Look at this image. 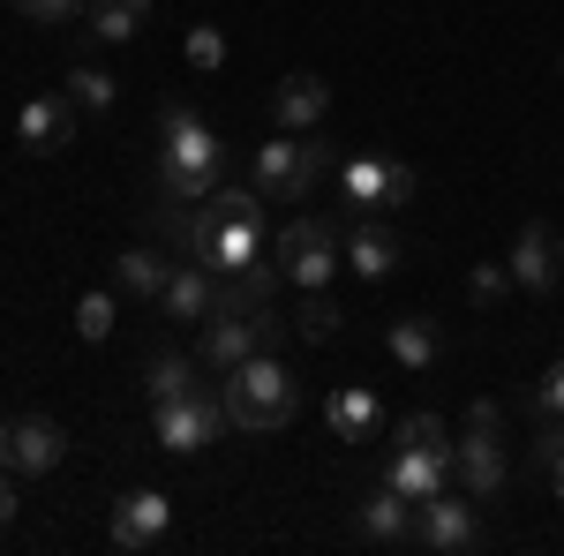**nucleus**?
<instances>
[{
    "label": "nucleus",
    "mask_w": 564,
    "mask_h": 556,
    "mask_svg": "<svg viewBox=\"0 0 564 556\" xmlns=\"http://www.w3.org/2000/svg\"><path fill=\"white\" fill-rule=\"evenodd\" d=\"M226 173V151L218 135L188 113V98H166L159 106V196L166 204H204Z\"/></svg>",
    "instance_id": "f257e3e1"
},
{
    "label": "nucleus",
    "mask_w": 564,
    "mask_h": 556,
    "mask_svg": "<svg viewBox=\"0 0 564 556\" xmlns=\"http://www.w3.org/2000/svg\"><path fill=\"white\" fill-rule=\"evenodd\" d=\"M294 406H302V391H294V377L279 369V353H249L241 369H226V422L234 428H249V436L286 428Z\"/></svg>",
    "instance_id": "f03ea898"
},
{
    "label": "nucleus",
    "mask_w": 564,
    "mask_h": 556,
    "mask_svg": "<svg viewBox=\"0 0 564 556\" xmlns=\"http://www.w3.org/2000/svg\"><path fill=\"white\" fill-rule=\"evenodd\" d=\"M316 181H324V143H308V135H271L257 143V188L263 196H279V204H302L316 196Z\"/></svg>",
    "instance_id": "7ed1b4c3"
},
{
    "label": "nucleus",
    "mask_w": 564,
    "mask_h": 556,
    "mask_svg": "<svg viewBox=\"0 0 564 556\" xmlns=\"http://www.w3.org/2000/svg\"><path fill=\"white\" fill-rule=\"evenodd\" d=\"M271 257L286 263V279H294L302 294H316V286H332V271H339V257H347V241H339L332 218H294V226L279 233Z\"/></svg>",
    "instance_id": "20e7f679"
},
{
    "label": "nucleus",
    "mask_w": 564,
    "mask_h": 556,
    "mask_svg": "<svg viewBox=\"0 0 564 556\" xmlns=\"http://www.w3.org/2000/svg\"><path fill=\"white\" fill-rule=\"evenodd\" d=\"M218 428L226 422V391H188V399H174V406H151V436H159V451H204V444H218Z\"/></svg>",
    "instance_id": "39448f33"
},
{
    "label": "nucleus",
    "mask_w": 564,
    "mask_h": 556,
    "mask_svg": "<svg viewBox=\"0 0 564 556\" xmlns=\"http://www.w3.org/2000/svg\"><path fill=\"white\" fill-rule=\"evenodd\" d=\"M68 459V436H61V422H45V414H8L0 422V467L8 473H53Z\"/></svg>",
    "instance_id": "423d86ee"
},
{
    "label": "nucleus",
    "mask_w": 564,
    "mask_h": 556,
    "mask_svg": "<svg viewBox=\"0 0 564 556\" xmlns=\"http://www.w3.org/2000/svg\"><path fill=\"white\" fill-rule=\"evenodd\" d=\"M414 542H422V549H444V556L481 549V512H475V497H444V489H436L430 504H414Z\"/></svg>",
    "instance_id": "0eeeda50"
},
{
    "label": "nucleus",
    "mask_w": 564,
    "mask_h": 556,
    "mask_svg": "<svg viewBox=\"0 0 564 556\" xmlns=\"http://www.w3.org/2000/svg\"><path fill=\"white\" fill-rule=\"evenodd\" d=\"M452 481H459L475 504H489V497L505 489V428H467V436L452 444Z\"/></svg>",
    "instance_id": "6e6552de"
},
{
    "label": "nucleus",
    "mask_w": 564,
    "mask_h": 556,
    "mask_svg": "<svg viewBox=\"0 0 564 556\" xmlns=\"http://www.w3.org/2000/svg\"><path fill=\"white\" fill-rule=\"evenodd\" d=\"M166 526H174V504H166L159 489H135V497H121V504H113L106 542L135 556V549H151V542H166Z\"/></svg>",
    "instance_id": "1a4fd4ad"
},
{
    "label": "nucleus",
    "mask_w": 564,
    "mask_h": 556,
    "mask_svg": "<svg viewBox=\"0 0 564 556\" xmlns=\"http://www.w3.org/2000/svg\"><path fill=\"white\" fill-rule=\"evenodd\" d=\"M249 353H263V339H257V308L241 316V308H212L204 316V369H241Z\"/></svg>",
    "instance_id": "9d476101"
},
{
    "label": "nucleus",
    "mask_w": 564,
    "mask_h": 556,
    "mask_svg": "<svg viewBox=\"0 0 564 556\" xmlns=\"http://www.w3.org/2000/svg\"><path fill=\"white\" fill-rule=\"evenodd\" d=\"M505 263H512V286H527V294H557V279H564V249L550 226H520Z\"/></svg>",
    "instance_id": "9b49d317"
},
{
    "label": "nucleus",
    "mask_w": 564,
    "mask_h": 556,
    "mask_svg": "<svg viewBox=\"0 0 564 556\" xmlns=\"http://www.w3.org/2000/svg\"><path fill=\"white\" fill-rule=\"evenodd\" d=\"M15 143L39 151V159H53L61 143H76V98H23V113H15Z\"/></svg>",
    "instance_id": "f8f14e48"
},
{
    "label": "nucleus",
    "mask_w": 564,
    "mask_h": 556,
    "mask_svg": "<svg viewBox=\"0 0 564 556\" xmlns=\"http://www.w3.org/2000/svg\"><path fill=\"white\" fill-rule=\"evenodd\" d=\"M339 241H347V271H361V279H391L399 271V241L377 226V211H347Z\"/></svg>",
    "instance_id": "ddd939ff"
},
{
    "label": "nucleus",
    "mask_w": 564,
    "mask_h": 556,
    "mask_svg": "<svg viewBox=\"0 0 564 556\" xmlns=\"http://www.w3.org/2000/svg\"><path fill=\"white\" fill-rule=\"evenodd\" d=\"M324 113H332V84H324V76H286L279 98H271V121L286 135H308Z\"/></svg>",
    "instance_id": "4468645a"
},
{
    "label": "nucleus",
    "mask_w": 564,
    "mask_h": 556,
    "mask_svg": "<svg viewBox=\"0 0 564 556\" xmlns=\"http://www.w3.org/2000/svg\"><path fill=\"white\" fill-rule=\"evenodd\" d=\"M159 301H166V316H174V324H204V316H212V301H218V271H212V263H188V257H181Z\"/></svg>",
    "instance_id": "2eb2a0df"
},
{
    "label": "nucleus",
    "mask_w": 564,
    "mask_h": 556,
    "mask_svg": "<svg viewBox=\"0 0 564 556\" xmlns=\"http://www.w3.org/2000/svg\"><path fill=\"white\" fill-rule=\"evenodd\" d=\"M384 481L399 489V497H406V504H430L436 489L452 481V451H406V444H399V451H391V473H384Z\"/></svg>",
    "instance_id": "dca6fc26"
},
{
    "label": "nucleus",
    "mask_w": 564,
    "mask_h": 556,
    "mask_svg": "<svg viewBox=\"0 0 564 556\" xmlns=\"http://www.w3.org/2000/svg\"><path fill=\"white\" fill-rule=\"evenodd\" d=\"M384 346H391L399 369H436V361H444V324H430V316H399V324L384 331Z\"/></svg>",
    "instance_id": "f3484780"
},
{
    "label": "nucleus",
    "mask_w": 564,
    "mask_h": 556,
    "mask_svg": "<svg viewBox=\"0 0 564 556\" xmlns=\"http://www.w3.org/2000/svg\"><path fill=\"white\" fill-rule=\"evenodd\" d=\"M188 391H204V369H196L188 353H159V361L143 369V399H151V406H174Z\"/></svg>",
    "instance_id": "a211bd4d"
},
{
    "label": "nucleus",
    "mask_w": 564,
    "mask_h": 556,
    "mask_svg": "<svg viewBox=\"0 0 564 556\" xmlns=\"http://www.w3.org/2000/svg\"><path fill=\"white\" fill-rule=\"evenodd\" d=\"M361 534H369V542H414V504L384 481V489L361 504Z\"/></svg>",
    "instance_id": "6ab92c4d"
},
{
    "label": "nucleus",
    "mask_w": 564,
    "mask_h": 556,
    "mask_svg": "<svg viewBox=\"0 0 564 556\" xmlns=\"http://www.w3.org/2000/svg\"><path fill=\"white\" fill-rule=\"evenodd\" d=\"M166 279H174V263L159 257V249H129V257H113V286L135 301H159L166 294Z\"/></svg>",
    "instance_id": "aec40b11"
},
{
    "label": "nucleus",
    "mask_w": 564,
    "mask_h": 556,
    "mask_svg": "<svg viewBox=\"0 0 564 556\" xmlns=\"http://www.w3.org/2000/svg\"><path fill=\"white\" fill-rule=\"evenodd\" d=\"M263 257V233L249 226V218H218V241H212V271H241V263H257Z\"/></svg>",
    "instance_id": "412c9836"
},
{
    "label": "nucleus",
    "mask_w": 564,
    "mask_h": 556,
    "mask_svg": "<svg viewBox=\"0 0 564 556\" xmlns=\"http://www.w3.org/2000/svg\"><path fill=\"white\" fill-rule=\"evenodd\" d=\"M369 428H377V391L347 384L332 399V436H339V444H369Z\"/></svg>",
    "instance_id": "4be33fe9"
},
{
    "label": "nucleus",
    "mask_w": 564,
    "mask_h": 556,
    "mask_svg": "<svg viewBox=\"0 0 564 556\" xmlns=\"http://www.w3.org/2000/svg\"><path fill=\"white\" fill-rule=\"evenodd\" d=\"M143 15H151V0H90V8H84L90 39H106V45L135 39V23H143Z\"/></svg>",
    "instance_id": "5701e85b"
},
{
    "label": "nucleus",
    "mask_w": 564,
    "mask_h": 556,
    "mask_svg": "<svg viewBox=\"0 0 564 556\" xmlns=\"http://www.w3.org/2000/svg\"><path fill=\"white\" fill-rule=\"evenodd\" d=\"M339 324H347V308L332 301V286H316V294L294 308V331H302L308 346H324V339H339Z\"/></svg>",
    "instance_id": "b1692460"
},
{
    "label": "nucleus",
    "mask_w": 564,
    "mask_h": 556,
    "mask_svg": "<svg viewBox=\"0 0 564 556\" xmlns=\"http://www.w3.org/2000/svg\"><path fill=\"white\" fill-rule=\"evenodd\" d=\"M384 166L391 159H354L347 166V211H377L384 204Z\"/></svg>",
    "instance_id": "393cba45"
},
{
    "label": "nucleus",
    "mask_w": 564,
    "mask_h": 556,
    "mask_svg": "<svg viewBox=\"0 0 564 556\" xmlns=\"http://www.w3.org/2000/svg\"><path fill=\"white\" fill-rule=\"evenodd\" d=\"M391 444H406V451H452V436H444V422H436V414H406Z\"/></svg>",
    "instance_id": "a878e982"
},
{
    "label": "nucleus",
    "mask_w": 564,
    "mask_h": 556,
    "mask_svg": "<svg viewBox=\"0 0 564 556\" xmlns=\"http://www.w3.org/2000/svg\"><path fill=\"white\" fill-rule=\"evenodd\" d=\"M68 98H76L84 113H106V106H113V76H106V68H76V76H68Z\"/></svg>",
    "instance_id": "bb28decb"
},
{
    "label": "nucleus",
    "mask_w": 564,
    "mask_h": 556,
    "mask_svg": "<svg viewBox=\"0 0 564 556\" xmlns=\"http://www.w3.org/2000/svg\"><path fill=\"white\" fill-rule=\"evenodd\" d=\"M76 331H84L90 346L113 339V294H84V301H76Z\"/></svg>",
    "instance_id": "cd10ccee"
},
{
    "label": "nucleus",
    "mask_w": 564,
    "mask_h": 556,
    "mask_svg": "<svg viewBox=\"0 0 564 556\" xmlns=\"http://www.w3.org/2000/svg\"><path fill=\"white\" fill-rule=\"evenodd\" d=\"M212 211L218 218H249V226H257V218H263V188H212Z\"/></svg>",
    "instance_id": "c85d7f7f"
},
{
    "label": "nucleus",
    "mask_w": 564,
    "mask_h": 556,
    "mask_svg": "<svg viewBox=\"0 0 564 556\" xmlns=\"http://www.w3.org/2000/svg\"><path fill=\"white\" fill-rule=\"evenodd\" d=\"M188 68H204V76L226 68V39H218L212 23H196V31H188Z\"/></svg>",
    "instance_id": "c756f323"
},
{
    "label": "nucleus",
    "mask_w": 564,
    "mask_h": 556,
    "mask_svg": "<svg viewBox=\"0 0 564 556\" xmlns=\"http://www.w3.org/2000/svg\"><path fill=\"white\" fill-rule=\"evenodd\" d=\"M534 467L550 473V489L564 497V428H542V436H534Z\"/></svg>",
    "instance_id": "7c9ffc66"
},
{
    "label": "nucleus",
    "mask_w": 564,
    "mask_h": 556,
    "mask_svg": "<svg viewBox=\"0 0 564 556\" xmlns=\"http://www.w3.org/2000/svg\"><path fill=\"white\" fill-rule=\"evenodd\" d=\"M505 286H512V263H475V271H467V294H475L481 308L505 294Z\"/></svg>",
    "instance_id": "2f4dec72"
},
{
    "label": "nucleus",
    "mask_w": 564,
    "mask_h": 556,
    "mask_svg": "<svg viewBox=\"0 0 564 556\" xmlns=\"http://www.w3.org/2000/svg\"><path fill=\"white\" fill-rule=\"evenodd\" d=\"M15 8H23V23H45V31H53V23H76V15H84V0H15Z\"/></svg>",
    "instance_id": "473e14b6"
},
{
    "label": "nucleus",
    "mask_w": 564,
    "mask_h": 556,
    "mask_svg": "<svg viewBox=\"0 0 564 556\" xmlns=\"http://www.w3.org/2000/svg\"><path fill=\"white\" fill-rule=\"evenodd\" d=\"M286 331H294V324H286L271 301H263V308H257V339H263V353H279V339H286Z\"/></svg>",
    "instance_id": "72a5a7b5"
},
{
    "label": "nucleus",
    "mask_w": 564,
    "mask_h": 556,
    "mask_svg": "<svg viewBox=\"0 0 564 556\" xmlns=\"http://www.w3.org/2000/svg\"><path fill=\"white\" fill-rule=\"evenodd\" d=\"M406 196H414V166L391 159V166H384V211H391V204H406Z\"/></svg>",
    "instance_id": "f704fd0d"
},
{
    "label": "nucleus",
    "mask_w": 564,
    "mask_h": 556,
    "mask_svg": "<svg viewBox=\"0 0 564 556\" xmlns=\"http://www.w3.org/2000/svg\"><path fill=\"white\" fill-rule=\"evenodd\" d=\"M534 399H542V414H564V361L542 377V391H534Z\"/></svg>",
    "instance_id": "c9c22d12"
},
{
    "label": "nucleus",
    "mask_w": 564,
    "mask_h": 556,
    "mask_svg": "<svg viewBox=\"0 0 564 556\" xmlns=\"http://www.w3.org/2000/svg\"><path fill=\"white\" fill-rule=\"evenodd\" d=\"M467 428H505V414H497V399H475V406H467Z\"/></svg>",
    "instance_id": "e433bc0d"
},
{
    "label": "nucleus",
    "mask_w": 564,
    "mask_h": 556,
    "mask_svg": "<svg viewBox=\"0 0 564 556\" xmlns=\"http://www.w3.org/2000/svg\"><path fill=\"white\" fill-rule=\"evenodd\" d=\"M15 519V481H8V467H0V526Z\"/></svg>",
    "instance_id": "4c0bfd02"
},
{
    "label": "nucleus",
    "mask_w": 564,
    "mask_h": 556,
    "mask_svg": "<svg viewBox=\"0 0 564 556\" xmlns=\"http://www.w3.org/2000/svg\"><path fill=\"white\" fill-rule=\"evenodd\" d=\"M557 68H564V61H557Z\"/></svg>",
    "instance_id": "58836bf2"
}]
</instances>
